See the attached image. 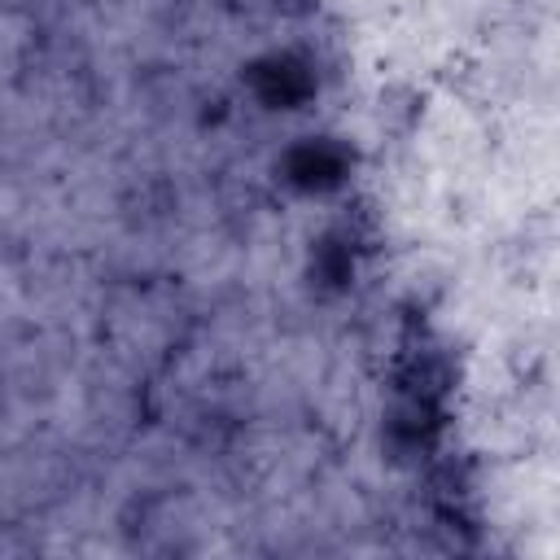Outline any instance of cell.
<instances>
[{"label":"cell","instance_id":"cell-1","mask_svg":"<svg viewBox=\"0 0 560 560\" xmlns=\"http://www.w3.org/2000/svg\"><path fill=\"white\" fill-rule=\"evenodd\" d=\"M420 114H424V96L411 83H385L376 92V122H381V131L411 136V127L420 122Z\"/></svg>","mask_w":560,"mask_h":560}]
</instances>
